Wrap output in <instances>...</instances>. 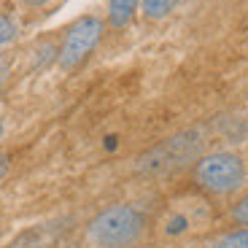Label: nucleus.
Returning <instances> with one entry per match:
<instances>
[{
	"label": "nucleus",
	"instance_id": "20e7f679",
	"mask_svg": "<svg viewBox=\"0 0 248 248\" xmlns=\"http://www.w3.org/2000/svg\"><path fill=\"white\" fill-rule=\"evenodd\" d=\"M103 19L100 16H78L73 25L68 27L65 38H62V46H60V68L62 70H73L78 68L81 62L87 60L94 49H97L100 38H103Z\"/></svg>",
	"mask_w": 248,
	"mask_h": 248
},
{
	"label": "nucleus",
	"instance_id": "7ed1b4c3",
	"mask_svg": "<svg viewBox=\"0 0 248 248\" xmlns=\"http://www.w3.org/2000/svg\"><path fill=\"white\" fill-rule=\"evenodd\" d=\"M202 135L197 130H186L181 135L168 138L165 143L149 149L138 159L135 170L146 178H168V175L181 173L184 168L194 165L202 156Z\"/></svg>",
	"mask_w": 248,
	"mask_h": 248
},
{
	"label": "nucleus",
	"instance_id": "39448f33",
	"mask_svg": "<svg viewBox=\"0 0 248 248\" xmlns=\"http://www.w3.org/2000/svg\"><path fill=\"white\" fill-rule=\"evenodd\" d=\"M189 200L184 202H170V208L165 211L159 227H162V235L168 237H181V235H189L192 230H197L200 224L205 221V202L197 200L194 208H186Z\"/></svg>",
	"mask_w": 248,
	"mask_h": 248
},
{
	"label": "nucleus",
	"instance_id": "ddd939ff",
	"mask_svg": "<svg viewBox=\"0 0 248 248\" xmlns=\"http://www.w3.org/2000/svg\"><path fill=\"white\" fill-rule=\"evenodd\" d=\"M3 130H6V127H3V122H0V138H3Z\"/></svg>",
	"mask_w": 248,
	"mask_h": 248
},
{
	"label": "nucleus",
	"instance_id": "6e6552de",
	"mask_svg": "<svg viewBox=\"0 0 248 248\" xmlns=\"http://www.w3.org/2000/svg\"><path fill=\"white\" fill-rule=\"evenodd\" d=\"M175 6H178V0H140L143 16L151 19V22H156V19H165Z\"/></svg>",
	"mask_w": 248,
	"mask_h": 248
},
{
	"label": "nucleus",
	"instance_id": "9d476101",
	"mask_svg": "<svg viewBox=\"0 0 248 248\" xmlns=\"http://www.w3.org/2000/svg\"><path fill=\"white\" fill-rule=\"evenodd\" d=\"M230 216H232V221H235L237 227H248V194H243V197L232 205Z\"/></svg>",
	"mask_w": 248,
	"mask_h": 248
},
{
	"label": "nucleus",
	"instance_id": "0eeeda50",
	"mask_svg": "<svg viewBox=\"0 0 248 248\" xmlns=\"http://www.w3.org/2000/svg\"><path fill=\"white\" fill-rule=\"evenodd\" d=\"M208 248H248V227L221 232L218 237H213Z\"/></svg>",
	"mask_w": 248,
	"mask_h": 248
},
{
	"label": "nucleus",
	"instance_id": "423d86ee",
	"mask_svg": "<svg viewBox=\"0 0 248 248\" xmlns=\"http://www.w3.org/2000/svg\"><path fill=\"white\" fill-rule=\"evenodd\" d=\"M140 0H108V25L113 30H122L132 22Z\"/></svg>",
	"mask_w": 248,
	"mask_h": 248
},
{
	"label": "nucleus",
	"instance_id": "f8f14e48",
	"mask_svg": "<svg viewBox=\"0 0 248 248\" xmlns=\"http://www.w3.org/2000/svg\"><path fill=\"white\" fill-rule=\"evenodd\" d=\"M16 3H25V6H44L49 0H16Z\"/></svg>",
	"mask_w": 248,
	"mask_h": 248
},
{
	"label": "nucleus",
	"instance_id": "1a4fd4ad",
	"mask_svg": "<svg viewBox=\"0 0 248 248\" xmlns=\"http://www.w3.org/2000/svg\"><path fill=\"white\" fill-rule=\"evenodd\" d=\"M16 41V25H14V19L6 16V14H0V49H6L8 44Z\"/></svg>",
	"mask_w": 248,
	"mask_h": 248
},
{
	"label": "nucleus",
	"instance_id": "f03ea898",
	"mask_svg": "<svg viewBox=\"0 0 248 248\" xmlns=\"http://www.w3.org/2000/svg\"><path fill=\"white\" fill-rule=\"evenodd\" d=\"M246 178L248 168L235 151H211L192 165V184L211 197H230L240 192L246 186Z\"/></svg>",
	"mask_w": 248,
	"mask_h": 248
},
{
	"label": "nucleus",
	"instance_id": "f257e3e1",
	"mask_svg": "<svg viewBox=\"0 0 248 248\" xmlns=\"http://www.w3.org/2000/svg\"><path fill=\"white\" fill-rule=\"evenodd\" d=\"M151 230L149 216L130 202L108 205L87 224V243L92 248H138Z\"/></svg>",
	"mask_w": 248,
	"mask_h": 248
},
{
	"label": "nucleus",
	"instance_id": "9b49d317",
	"mask_svg": "<svg viewBox=\"0 0 248 248\" xmlns=\"http://www.w3.org/2000/svg\"><path fill=\"white\" fill-rule=\"evenodd\" d=\"M6 173H8V159L3 154H0V181L6 178Z\"/></svg>",
	"mask_w": 248,
	"mask_h": 248
}]
</instances>
